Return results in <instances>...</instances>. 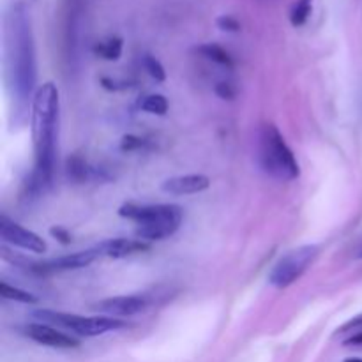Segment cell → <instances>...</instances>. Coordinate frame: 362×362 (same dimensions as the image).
I'll return each instance as SVG.
<instances>
[{
  "mask_svg": "<svg viewBox=\"0 0 362 362\" xmlns=\"http://www.w3.org/2000/svg\"><path fill=\"white\" fill-rule=\"evenodd\" d=\"M4 48H6V80L11 98V112L14 124H23L27 119L28 101L34 99L35 76V46L32 32L30 13L23 0L9 6L4 21Z\"/></svg>",
  "mask_w": 362,
  "mask_h": 362,
  "instance_id": "obj_1",
  "label": "cell"
},
{
  "mask_svg": "<svg viewBox=\"0 0 362 362\" xmlns=\"http://www.w3.org/2000/svg\"><path fill=\"white\" fill-rule=\"evenodd\" d=\"M59 88L46 81L35 90L32 99V140H34L35 168L30 175L28 189L41 194L52 186L55 168L57 131H59Z\"/></svg>",
  "mask_w": 362,
  "mask_h": 362,
  "instance_id": "obj_2",
  "label": "cell"
},
{
  "mask_svg": "<svg viewBox=\"0 0 362 362\" xmlns=\"http://www.w3.org/2000/svg\"><path fill=\"white\" fill-rule=\"evenodd\" d=\"M119 216L140 225L136 230L138 239L154 243L173 235L179 230L184 214L179 205L124 204L119 209Z\"/></svg>",
  "mask_w": 362,
  "mask_h": 362,
  "instance_id": "obj_3",
  "label": "cell"
},
{
  "mask_svg": "<svg viewBox=\"0 0 362 362\" xmlns=\"http://www.w3.org/2000/svg\"><path fill=\"white\" fill-rule=\"evenodd\" d=\"M258 161L267 175L283 182L297 179L300 173L292 148L286 145L283 134L272 124H265L258 134Z\"/></svg>",
  "mask_w": 362,
  "mask_h": 362,
  "instance_id": "obj_4",
  "label": "cell"
},
{
  "mask_svg": "<svg viewBox=\"0 0 362 362\" xmlns=\"http://www.w3.org/2000/svg\"><path fill=\"white\" fill-rule=\"evenodd\" d=\"M34 318H37V322H41V324H53L57 325V329H67V331L74 332L81 338H94V336H101L126 327L122 320H117L113 317H81V315L60 313V311L49 310L35 311Z\"/></svg>",
  "mask_w": 362,
  "mask_h": 362,
  "instance_id": "obj_5",
  "label": "cell"
},
{
  "mask_svg": "<svg viewBox=\"0 0 362 362\" xmlns=\"http://www.w3.org/2000/svg\"><path fill=\"white\" fill-rule=\"evenodd\" d=\"M318 253H320V247L315 244H306V246L288 251L272 267L271 274H269V283L276 288H288L311 267V264L317 260Z\"/></svg>",
  "mask_w": 362,
  "mask_h": 362,
  "instance_id": "obj_6",
  "label": "cell"
},
{
  "mask_svg": "<svg viewBox=\"0 0 362 362\" xmlns=\"http://www.w3.org/2000/svg\"><path fill=\"white\" fill-rule=\"evenodd\" d=\"M0 237H2L4 243H9L13 246L21 247V250L30 251V253L41 255L46 251V243L37 233L30 232V230L23 228L18 223L11 221L7 216L0 218Z\"/></svg>",
  "mask_w": 362,
  "mask_h": 362,
  "instance_id": "obj_7",
  "label": "cell"
},
{
  "mask_svg": "<svg viewBox=\"0 0 362 362\" xmlns=\"http://www.w3.org/2000/svg\"><path fill=\"white\" fill-rule=\"evenodd\" d=\"M23 332L27 338L32 339V341L39 343V345L49 346V349L69 350L80 346V341H78L76 338L66 334V332H62L60 329L52 327V325L41 324V322L25 325Z\"/></svg>",
  "mask_w": 362,
  "mask_h": 362,
  "instance_id": "obj_8",
  "label": "cell"
},
{
  "mask_svg": "<svg viewBox=\"0 0 362 362\" xmlns=\"http://www.w3.org/2000/svg\"><path fill=\"white\" fill-rule=\"evenodd\" d=\"M148 308V299L145 296H122L105 299L95 304V310L108 317H133Z\"/></svg>",
  "mask_w": 362,
  "mask_h": 362,
  "instance_id": "obj_9",
  "label": "cell"
},
{
  "mask_svg": "<svg viewBox=\"0 0 362 362\" xmlns=\"http://www.w3.org/2000/svg\"><path fill=\"white\" fill-rule=\"evenodd\" d=\"M98 257H101L99 250H85L76 251V253L66 255V257L53 258V260L39 264V272H66V271H80V269L88 267Z\"/></svg>",
  "mask_w": 362,
  "mask_h": 362,
  "instance_id": "obj_10",
  "label": "cell"
},
{
  "mask_svg": "<svg viewBox=\"0 0 362 362\" xmlns=\"http://www.w3.org/2000/svg\"><path fill=\"white\" fill-rule=\"evenodd\" d=\"M211 179L202 173H191V175H179L163 182V191L173 197H186V194H197L209 189Z\"/></svg>",
  "mask_w": 362,
  "mask_h": 362,
  "instance_id": "obj_11",
  "label": "cell"
},
{
  "mask_svg": "<svg viewBox=\"0 0 362 362\" xmlns=\"http://www.w3.org/2000/svg\"><path fill=\"white\" fill-rule=\"evenodd\" d=\"M99 253L108 258H126L131 255L141 253V251L151 250V244L141 239H108L98 246Z\"/></svg>",
  "mask_w": 362,
  "mask_h": 362,
  "instance_id": "obj_12",
  "label": "cell"
},
{
  "mask_svg": "<svg viewBox=\"0 0 362 362\" xmlns=\"http://www.w3.org/2000/svg\"><path fill=\"white\" fill-rule=\"evenodd\" d=\"M67 173L73 180L76 182H87V180H101L106 179V175H103L101 170H98L95 166H90L87 161L80 158H73L67 161Z\"/></svg>",
  "mask_w": 362,
  "mask_h": 362,
  "instance_id": "obj_13",
  "label": "cell"
},
{
  "mask_svg": "<svg viewBox=\"0 0 362 362\" xmlns=\"http://www.w3.org/2000/svg\"><path fill=\"white\" fill-rule=\"evenodd\" d=\"M122 48L124 42L120 37H106L94 46V53L105 60H119Z\"/></svg>",
  "mask_w": 362,
  "mask_h": 362,
  "instance_id": "obj_14",
  "label": "cell"
},
{
  "mask_svg": "<svg viewBox=\"0 0 362 362\" xmlns=\"http://www.w3.org/2000/svg\"><path fill=\"white\" fill-rule=\"evenodd\" d=\"M198 52H200L202 55L205 57V59L212 60V62L219 64V66L226 67V69H232V67H233L232 57H230V53L226 52L223 46H219V45H202L200 48H198Z\"/></svg>",
  "mask_w": 362,
  "mask_h": 362,
  "instance_id": "obj_15",
  "label": "cell"
},
{
  "mask_svg": "<svg viewBox=\"0 0 362 362\" xmlns=\"http://www.w3.org/2000/svg\"><path fill=\"white\" fill-rule=\"evenodd\" d=\"M138 106H140L144 112L152 113V115H165V113L168 112V101H166L165 95L161 94L144 95V98L138 101Z\"/></svg>",
  "mask_w": 362,
  "mask_h": 362,
  "instance_id": "obj_16",
  "label": "cell"
},
{
  "mask_svg": "<svg viewBox=\"0 0 362 362\" xmlns=\"http://www.w3.org/2000/svg\"><path fill=\"white\" fill-rule=\"evenodd\" d=\"M0 296L4 299L9 300H16V303H23V304H35L37 303V297L30 292H25V290L16 288V286L9 285V283L2 281L0 283Z\"/></svg>",
  "mask_w": 362,
  "mask_h": 362,
  "instance_id": "obj_17",
  "label": "cell"
},
{
  "mask_svg": "<svg viewBox=\"0 0 362 362\" xmlns=\"http://www.w3.org/2000/svg\"><path fill=\"white\" fill-rule=\"evenodd\" d=\"M313 11V0H296L290 9V23L293 27H303Z\"/></svg>",
  "mask_w": 362,
  "mask_h": 362,
  "instance_id": "obj_18",
  "label": "cell"
},
{
  "mask_svg": "<svg viewBox=\"0 0 362 362\" xmlns=\"http://www.w3.org/2000/svg\"><path fill=\"white\" fill-rule=\"evenodd\" d=\"M144 66H145V69H147V73L151 74V76L154 78L156 81H165L166 80L165 67H163V64L159 62V60L156 59V57L145 55Z\"/></svg>",
  "mask_w": 362,
  "mask_h": 362,
  "instance_id": "obj_19",
  "label": "cell"
},
{
  "mask_svg": "<svg viewBox=\"0 0 362 362\" xmlns=\"http://www.w3.org/2000/svg\"><path fill=\"white\" fill-rule=\"evenodd\" d=\"M218 27L225 32H239L240 30V23L237 18L230 16V14H225V16H219L218 18Z\"/></svg>",
  "mask_w": 362,
  "mask_h": 362,
  "instance_id": "obj_20",
  "label": "cell"
},
{
  "mask_svg": "<svg viewBox=\"0 0 362 362\" xmlns=\"http://www.w3.org/2000/svg\"><path fill=\"white\" fill-rule=\"evenodd\" d=\"M216 94L223 99H233L235 98V88L228 81H221V83L216 85Z\"/></svg>",
  "mask_w": 362,
  "mask_h": 362,
  "instance_id": "obj_21",
  "label": "cell"
},
{
  "mask_svg": "<svg viewBox=\"0 0 362 362\" xmlns=\"http://www.w3.org/2000/svg\"><path fill=\"white\" fill-rule=\"evenodd\" d=\"M49 233H52V235L55 237L57 240H60L62 244H69L71 243L69 232H67V230H64V228H60V226H55V228H52V230H49Z\"/></svg>",
  "mask_w": 362,
  "mask_h": 362,
  "instance_id": "obj_22",
  "label": "cell"
},
{
  "mask_svg": "<svg viewBox=\"0 0 362 362\" xmlns=\"http://www.w3.org/2000/svg\"><path fill=\"white\" fill-rule=\"evenodd\" d=\"M144 145V141L140 138H134V136H124L122 140V148L124 151H134V148H140Z\"/></svg>",
  "mask_w": 362,
  "mask_h": 362,
  "instance_id": "obj_23",
  "label": "cell"
},
{
  "mask_svg": "<svg viewBox=\"0 0 362 362\" xmlns=\"http://www.w3.org/2000/svg\"><path fill=\"white\" fill-rule=\"evenodd\" d=\"M345 345H354V346L362 345V329L357 332V334H352L349 339H345Z\"/></svg>",
  "mask_w": 362,
  "mask_h": 362,
  "instance_id": "obj_24",
  "label": "cell"
},
{
  "mask_svg": "<svg viewBox=\"0 0 362 362\" xmlns=\"http://www.w3.org/2000/svg\"><path fill=\"white\" fill-rule=\"evenodd\" d=\"M356 258H361V260H362V240H361L359 246H357V250H356Z\"/></svg>",
  "mask_w": 362,
  "mask_h": 362,
  "instance_id": "obj_25",
  "label": "cell"
},
{
  "mask_svg": "<svg viewBox=\"0 0 362 362\" xmlns=\"http://www.w3.org/2000/svg\"><path fill=\"white\" fill-rule=\"evenodd\" d=\"M345 362H362L361 357H352V359H346Z\"/></svg>",
  "mask_w": 362,
  "mask_h": 362,
  "instance_id": "obj_26",
  "label": "cell"
}]
</instances>
